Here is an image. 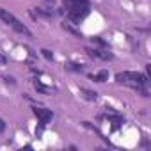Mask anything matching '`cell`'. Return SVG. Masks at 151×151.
<instances>
[{"instance_id":"cell-1","label":"cell","mask_w":151,"mask_h":151,"mask_svg":"<svg viewBox=\"0 0 151 151\" xmlns=\"http://www.w3.org/2000/svg\"><path fill=\"white\" fill-rule=\"evenodd\" d=\"M0 20H2L4 23H7L14 32H18V34H23V36H27V37H30V30L13 14V13H9L7 9H2L0 7Z\"/></svg>"},{"instance_id":"cell-2","label":"cell","mask_w":151,"mask_h":151,"mask_svg":"<svg viewBox=\"0 0 151 151\" xmlns=\"http://www.w3.org/2000/svg\"><path fill=\"white\" fill-rule=\"evenodd\" d=\"M89 6H78V7H69L68 9V18L71 20V22H75V23H80L87 14H89Z\"/></svg>"},{"instance_id":"cell-3","label":"cell","mask_w":151,"mask_h":151,"mask_svg":"<svg viewBox=\"0 0 151 151\" xmlns=\"http://www.w3.org/2000/svg\"><path fill=\"white\" fill-rule=\"evenodd\" d=\"M32 112H34V116L39 119V124H48L52 119H53V112L50 110V109H45V107H32Z\"/></svg>"},{"instance_id":"cell-4","label":"cell","mask_w":151,"mask_h":151,"mask_svg":"<svg viewBox=\"0 0 151 151\" xmlns=\"http://www.w3.org/2000/svg\"><path fill=\"white\" fill-rule=\"evenodd\" d=\"M80 94L87 101H96L98 100V93L96 91H91V89H86V87H80Z\"/></svg>"},{"instance_id":"cell-5","label":"cell","mask_w":151,"mask_h":151,"mask_svg":"<svg viewBox=\"0 0 151 151\" xmlns=\"http://www.w3.org/2000/svg\"><path fill=\"white\" fill-rule=\"evenodd\" d=\"M66 9L69 7H78V6H89V0H64Z\"/></svg>"},{"instance_id":"cell-6","label":"cell","mask_w":151,"mask_h":151,"mask_svg":"<svg viewBox=\"0 0 151 151\" xmlns=\"http://www.w3.org/2000/svg\"><path fill=\"white\" fill-rule=\"evenodd\" d=\"M94 82H105V80H109V71L107 69H101V71H98L96 75H93L91 77Z\"/></svg>"},{"instance_id":"cell-7","label":"cell","mask_w":151,"mask_h":151,"mask_svg":"<svg viewBox=\"0 0 151 151\" xmlns=\"http://www.w3.org/2000/svg\"><path fill=\"white\" fill-rule=\"evenodd\" d=\"M34 87H36V91H37V93H41V94H50V93H52V89H50V87H46L45 84H41L39 80H34Z\"/></svg>"},{"instance_id":"cell-8","label":"cell","mask_w":151,"mask_h":151,"mask_svg":"<svg viewBox=\"0 0 151 151\" xmlns=\"http://www.w3.org/2000/svg\"><path fill=\"white\" fill-rule=\"evenodd\" d=\"M36 13H37L39 16H43V18H52V16H55V11L46 9V7H37V9H36Z\"/></svg>"},{"instance_id":"cell-9","label":"cell","mask_w":151,"mask_h":151,"mask_svg":"<svg viewBox=\"0 0 151 151\" xmlns=\"http://www.w3.org/2000/svg\"><path fill=\"white\" fill-rule=\"evenodd\" d=\"M60 27H62V29H64L66 32H69V34H73L75 37H82V34H80V30H77V29H73V27H71L69 23H66V22H64V23H62Z\"/></svg>"},{"instance_id":"cell-10","label":"cell","mask_w":151,"mask_h":151,"mask_svg":"<svg viewBox=\"0 0 151 151\" xmlns=\"http://www.w3.org/2000/svg\"><path fill=\"white\" fill-rule=\"evenodd\" d=\"M66 68H68L69 71H78V73H80V71H84V66H82V64H77V62H69Z\"/></svg>"},{"instance_id":"cell-11","label":"cell","mask_w":151,"mask_h":151,"mask_svg":"<svg viewBox=\"0 0 151 151\" xmlns=\"http://www.w3.org/2000/svg\"><path fill=\"white\" fill-rule=\"evenodd\" d=\"M41 53H43V57H45L46 60H52V59H53V53H52L50 50H46V48H43V50H41Z\"/></svg>"},{"instance_id":"cell-12","label":"cell","mask_w":151,"mask_h":151,"mask_svg":"<svg viewBox=\"0 0 151 151\" xmlns=\"http://www.w3.org/2000/svg\"><path fill=\"white\" fill-rule=\"evenodd\" d=\"M93 43H94V45H98V46H103V48L107 46V43H105L103 39H100V37H93Z\"/></svg>"},{"instance_id":"cell-13","label":"cell","mask_w":151,"mask_h":151,"mask_svg":"<svg viewBox=\"0 0 151 151\" xmlns=\"http://www.w3.org/2000/svg\"><path fill=\"white\" fill-rule=\"evenodd\" d=\"M4 80H6V84H11V86L16 84V80H14L13 77H9V75H4Z\"/></svg>"},{"instance_id":"cell-14","label":"cell","mask_w":151,"mask_h":151,"mask_svg":"<svg viewBox=\"0 0 151 151\" xmlns=\"http://www.w3.org/2000/svg\"><path fill=\"white\" fill-rule=\"evenodd\" d=\"M4 130H6V123L4 119H0V133H4Z\"/></svg>"},{"instance_id":"cell-15","label":"cell","mask_w":151,"mask_h":151,"mask_svg":"<svg viewBox=\"0 0 151 151\" xmlns=\"http://www.w3.org/2000/svg\"><path fill=\"white\" fill-rule=\"evenodd\" d=\"M6 62H7V57L0 53V64H6Z\"/></svg>"}]
</instances>
